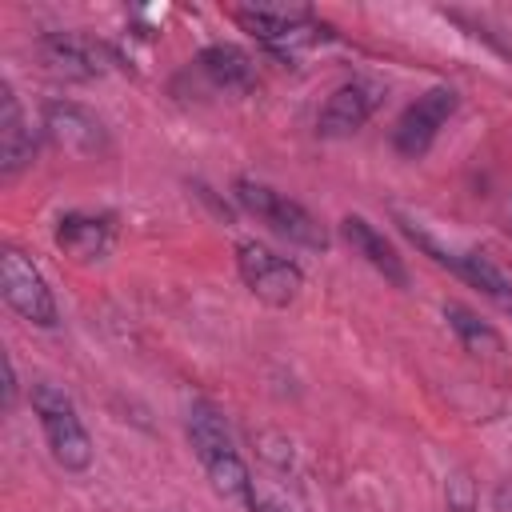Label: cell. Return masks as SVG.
Here are the masks:
<instances>
[{
	"instance_id": "3",
	"label": "cell",
	"mask_w": 512,
	"mask_h": 512,
	"mask_svg": "<svg viewBox=\"0 0 512 512\" xmlns=\"http://www.w3.org/2000/svg\"><path fill=\"white\" fill-rule=\"evenodd\" d=\"M232 192H236L240 208H244L248 216H256L268 232H276L280 240H288V244H296V248H316V252L328 248L324 224H320L304 204L288 200L284 192H276V188H268V184H260V180H252V176H240V180L232 184Z\"/></svg>"
},
{
	"instance_id": "4",
	"label": "cell",
	"mask_w": 512,
	"mask_h": 512,
	"mask_svg": "<svg viewBox=\"0 0 512 512\" xmlns=\"http://www.w3.org/2000/svg\"><path fill=\"white\" fill-rule=\"evenodd\" d=\"M240 24H244V32H252L272 56H280V60H296L300 52H308V48H316V44H324V40H332V28L312 12V8H236L232 12Z\"/></svg>"
},
{
	"instance_id": "15",
	"label": "cell",
	"mask_w": 512,
	"mask_h": 512,
	"mask_svg": "<svg viewBox=\"0 0 512 512\" xmlns=\"http://www.w3.org/2000/svg\"><path fill=\"white\" fill-rule=\"evenodd\" d=\"M196 68L224 92H248L256 84V64L244 48L236 44H208L200 56H196Z\"/></svg>"
},
{
	"instance_id": "10",
	"label": "cell",
	"mask_w": 512,
	"mask_h": 512,
	"mask_svg": "<svg viewBox=\"0 0 512 512\" xmlns=\"http://www.w3.org/2000/svg\"><path fill=\"white\" fill-rule=\"evenodd\" d=\"M384 100V84L372 80V76H356V80H344L340 88H332V96L324 100L320 116H316V132L328 136V140H340V136H352L368 124V116L380 108Z\"/></svg>"
},
{
	"instance_id": "6",
	"label": "cell",
	"mask_w": 512,
	"mask_h": 512,
	"mask_svg": "<svg viewBox=\"0 0 512 512\" xmlns=\"http://www.w3.org/2000/svg\"><path fill=\"white\" fill-rule=\"evenodd\" d=\"M236 272H240L244 288L256 300H264L268 308H288L304 288L300 264L280 256V252H272L260 240H240L236 244Z\"/></svg>"
},
{
	"instance_id": "18",
	"label": "cell",
	"mask_w": 512,
	"mask_h": 512,
	"mask_svg": "<svg viewBox=\"0 0 512 512\" xmlns=\"http://www.w3.org/2000/svg\"><path fill=\"white\" fill-rule=\"evenodd\" d=\"M16 364H12V356H4V412H12L16 408Z\"/></svg>"
},
{
	"instance_id": "16",
	"label": "cell",
	"mask_w": 512,
	"mask_h": 512,
	"mask_svg": "<svg viewBox=\"0 0 512 512\" xmlns=\"http://www.w3.org/2000/svg\"><path fill=\"white\" fill-rule=\"evenodd\" d=\"M444 320H448V328L456 332V340H460L468 352H476V356L504 348L500 332H496L488 320H480L472 308H464V304H444Z\"/></svg>"
},
{
	"instance_id": "12",
	"label": "cell",
	"mask_w": 512,
	"mask_h": 512,
	"mask_svg": "<svg viewBox=\"0 0 512 512\" xmlns=\"http://www.w3.org/2000/svg\"><path fill=\"white\" fill-rule=\"evenodd\" d=\"M40 56H44L56 72L80 76V80L100 76V72L108 68V60H116L112 48H104V44H96V40H88V36H76V32H52V36H44V40H40Z\"/></svg>"
},
{
	"instance_id": "11",
	"label": "cell",
	"mask_w": 512,
	"mask_h": 512,
	"mask_svg": "<svg viewBox=\"0 0 512 512\" xmlns=\"http://www.w3.org/2000/svg\"><path fill=\"white\" fill-rule=\"evenodd\" d=\"M36 156V132L24 120V108L12 92V84H0V176H20Z\"/></svg>"
},
{
	"instance_id": "1",
	"label": "cell",
	"mask_w": 512,
	"mask_h": 512,
	"mask_svg": "<svg viewBox=\"0 0 512 512\" xmlns=\"http://www.w3.org/2000/svg\"><path fill=\"white\" fill-rule=\"evenodd\" d=\"M184 432H188V444H192L196 460L204 464L212 488H216L224 500H248V504H252V500H256V496H252V472H248L244 456L236 452L232 432H228L220 408L208 404V400H192L188 420H184Z\"/></svg>"
},
{
	"instance_id": "17",
	"label": "cell",
	"mask_w": 512,
	"mask_h": 512,
	"mask_svg": "<svg viewBox=\"0 0 512 512\" xmlns=\"http://www.w3.org/2000/svg\"><path fill=\"white\" fill-rule=\"evenodd\" d=\"M444 500H448V512H476V480H472L464 468L448 472V480H444Z\"/></svg>"
},
{
	"instance_id": "7",
	"label": "cell",
	"mask_w": 512,
	"mask_h": 512,
	"mask_svg": "<svg viewBox=\"0 0 512 512\" xmlns=\"http://www.w3.org/2000/svg\"><path fill=\"white\" fill-rule=\"evenodd\" d=\"M0 292H4V304L16 316H24L28 324H36V328L60 324V308H56V296H52L44 272L20 248L0 252Z\"/></svg>"
},
{
	"instance_id": "2",
	"label": "cell",
	"mask_w": 512,
	"mask_h": 512,
	"mask_svg": "<svg viewBox=\"0 0 512 512\" xmlns=\"http://www.w3.org/2000/svg\"><path fill=\"white\" fill-rule=\"evenodd\" d=\"M28 404L36 412V420H40V432L48 440L52 460L64 472H88L96 448H92V436H88V428H84L72 396L60 384H52V380H32Z\"/></svg>"
},
{
	"instance_id": "13",
	"label": "cell",
	"mask_w": 512,
	"mask_h": 512,
	"mask_svg": "<svg viewBox=\"0 0 512 512\" xmlns=\"http://www.w3.org/2000/svg\"><path fill=\"white\" fill-rule=\"evenodd\" d=\"M116 216L108 212H64L56 220V244L72 260H100L112 248Z\"/></svg>"
},
{
	"instance_id": "5",
	"label": "cell",
	"mask_w": 512,
	"mask_h": 512,
	"mask_svg": "<svg viewBox=\"0 0 512 512\" xmlns=\"http://www.w3.org/2000/svg\"><path fill=\"white\" fill-rule=\"evenodd\" d=\"M396 224H400V232H404L412 244H420L436 264L452 268L460 280H468L476 292H484L496 308H504V312L512 316V284H508V276L492 264V256H484V252H476V248H452V244L436 240L424 224H416L412 216H396Z\"/></svg>"
},
{
	"instance_id": "19",
	"label": "cell",
	"mask_w": 512,
	"mask_h": 512,
	"mask_svg": "<svg viewBox=\"0 0 512 512\" xmlns=\"http://www.w3.org/2000/svg\"><path fill=\"white\" fill-rule=\"evenodd\" d=\"M248 508H252V512H284V508H276V504H268V500H252Z\"/></svg>"
},
{
	"instance_id": "9",
	"label": "cell",
	"mask_w": 512,
	"mask_h": 512,
	"mask_svg": "<svg viewBox=\"0 0 512 512\" xmlns=\"http://www.w3.org/2000/svg\"><path fill=\"white\" fill-rule=\"evenodd\" d=\"M40 128L60 152H72V156H104L108 152V128L88 104L48 100L40 112Z\"/></svg>"
},
{
	"instance_id": "8",
	"label": "cell",
	"mask_w": 512,
	"mask_h": 512,
	"mask_svg": "<svg viewBox=\"0 0 512 512\" xmlns=\"http://www.w3.org/2000/svg\"><path fill=\"white\" fill-rule=\"evenodd\" d=\"M456 108H460V92L448 88V84H436V88L420 92V96L396 116V124H392V148H396L404 160H420V156L436 144L440 128L452 120Z\"/></svg>"
},
{
	"instance_id": "14",
	"label": "cell",
	"mask_w": 512,
	"mask_h": 512,
	"mask_svg": "<svg viewBox=\"0 0 512 512\" xmlns=\"http://www.w3.org/2000/svg\"><path fill=\"white\" fill-rule=\"evenodd\" d=\"M340 236L348 240V248L356 252V256H364L388 284H396V288H408V268H404V256L384 240V232L380 228H372L364 216H356V212H348L344 220H340Z\"/></svg>"
}]
</instances>
